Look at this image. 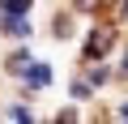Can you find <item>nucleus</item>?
I'll list each match as a JSON object with an SVG mask.
<instances>
[{"mask_svg": "<svg viewBox=\"0 0 128 124\" xmlns=\"http://www.w3.org/2000/svg\"><path fill=\"white\" fill-rule=\"evenodd\" d=\"M107 51H111V30L102 26V30H94V34H90V43H86V56H94V60H98V56H107Z\"/></svg>", "mask_w": 128, "mask_h": 124, "instance_id": "obj_1", "label": "nucleus"}, {"mask_svg": "<svg viewBox=\"0 0 128 124\" xmlns=\"http://www.w3.org/2000/svg\"><path fill=\"white\" fill-rule=\"evenodd\" d=\"M47 77H51V69H47V64H34V69H30V77H26V81H30V86H38V90H43V86H47Z\"/></svg>", "mask_w": 128, "mask_h": 124, "instance_id": "obj_2", "label": "nucleus"}, {"mask_svg": "<svg viewBox=\"0 0 128 124\" xmlns=\"http://www.w3.org/2000/svg\"><path fill=\"white\" fill-rule=\"evenodd\" d=\"M4 30H9V34H30V22H26V17H9Z\"/></svg>", "mask_w": 128, "mask_h": 124, "instance_id": "obj_3", "label": "nucleus"}, {"mask_svg": "<svg viewBox=\"0 0 128 124\" xmlns=\"http://www.w3.org/2000/svg\"><path fill=\"white\" fill-rule=\"evenodd\" d=\"M0 9H4L9 17H22L26 13V0H0Z\"/></svg>", "mask_w": 128, "mask_h": 124, "instance_id": "obj_4", "label": "nucleus"}, {"mask_svg": "<svg viewBox=\"0 0 128 124\" xmlns=\"http://www.w3.org/2000/svg\"><path fill=\"white\" fill-rule=\"evenodd\" d=\"M26 64H30V56H26V51H17V56L9 60V69H26Z\"/></svg>", "mask_w": 128, "mask_h": 124, "instance_id": "obj_5", "label": "nucleus"}, {"mask_svg": "<svg viewBox=\"0 0 128 124\" xmlns=\"http://www.w3.org/2000/svg\"><path fill=\"white\" fill-rule=\"evenodd\" d=\"M90 86H107V69H94L90 73Z\"/></svg>", "mask_w": 128, "mask_h": 124, "instance_id": "obj_6", "label": "nucleus"}, {"mask_svg": "<svg viewBox=\"0 0 128 124\" xmlns=\"http://www.w3.org/2000/svg\"><path fill=\"white\" fill-rule=\"evenodd\" d=\"M120 120H128V103H124V107H120Z\"/></svg>", "mask_w": 128, "mask_h": 124, "instance_id": "obj_7", "label": "nucleus"}, {"mask_svg": "<svg viewBox=\"0 0 128 124\" xmlns=\"http://www.w3.org/2000/svg\"><path fill=\"white\" fill-rule=\"evenodd\" d=\"M77 5H81V9H90V5H94V0H77Z\"/></svg>", "mask_w": 128, "mask_h": 124, "instance_id": "obj_8", "label": "nucleus"}, {"mask_svg": "<svg viewBox=\"0 0 128 124\" xmlns=\"http://www.w3.org/2000/svg\"><path fill=\"white\" fill-rule=\"evenodd\" d=\"M124 69H128V51H124Z\"/></svg>", "mask_w": 128, "mask_h": 124, "instance_id": "obj_9", "label": "nucleus"}]
</instances>
